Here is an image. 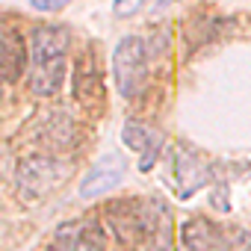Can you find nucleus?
I'll list each match as a JSON object with an SVG mask.
<instances>
[{
    "instance_id": "1",
    "label": "nucleus",
    "mask_w": 251,
    "mask_h": 251,
    "mask_svg": "<svg viewBox=\"0 0 251 251\" xmlns=\"http://www.w3.org/2000/svg\"><path fill=\"white\" fill-rule=\"evenodd\" d=\"M109 227L127 251H172V213L157 198H127L106 210Z\"/></svg>"
},
{
    "instance_id": "2",
    "label": "nucleus",
    "mask_w": 251,
    "mask_h": 251,
    "mask_svg": "<svg viewBox=\"0 0 251 251\" xmlns=\"http://www.w3.org/2000/svg\"><path fill=\"white\" fill-rule=\"evenodd\" d=\"M68 33L62 27H36L30 36V92L50 98L65 83Z\"/></svg>"
},
{
    "instance_id": "3",
    "label": "nucleus",
    "mask_w": 251,
    "mask_h": 251,
    "mask_svg": "<svg viewBox=\"0 0 251 251\" xmlns=\"http://www.w3.org/2000/svg\"><path fill=\"white\" fill-rule=\"evenodd\" d=\"M68 172H71V166L65 160L48 157V154H33V157H24L18 163L15 183L27 201H39V198L50 195L53 189H59L65 183Z\"/></svg>"
},
{
    "instance_id": "4",
    "label": "nucleus",
    "mask_w": 251,
    "mask_h": 251,
    "mask_svg": "<svg viewBox=\"0 0 251 251\" xmlns=\"http://www.w3.org/2000/svg\"><path fill=\"white\" fill-rule=\"evenodd\" d=\"M112 77L121 98H136L148 83V48L139 36H124L112 50Z\"/></svg>"
},
{
    "instance_id": "5",
    "label": "nucleus",
    "mask_w": 251,
    "mask_h": 251,
    "mask_svg": "<svg viewBox=\"0 0 251 251\" xmlns=\"http://www.w3.org/2000/svg\"><path fill=\"white\" fill-rule=\"evenodd\" d=\"M124 172H127V163L118 154H106L100 157L80 180V198H100L106 192H112L121 180H124Z\"/></svg>"
},
{
    "instance_id": "6",
    "label": "nucleus",
    "mask_w": 251,
    "mask_h": 251,
    "mask_svg": "<svg viewBox=\"0 0 251 251\" xmlns=\"http://www.w3.org/2000/svg\"><path fill=\"white\" fill-rule=\"evenodd\" d=\"M180 251H227V236L207 216H189L180 225Z\"/></svg>"
},
{
    "instance_id": "7",
    "label": "nucleus",
    "mask_w": 251,
    "mask_h": 251,
    "mask_svg": "<svg viewBox=\"0 0 251 251\" xmlns=\"http://www.w3.org/2000/svg\"><path fill=\"white\" fill-rule=\"evenodd\" d=\"M30 50L21 39V33L0 21V83H15L27 68Z\"/></svg>"
},
{
    "instance_id": "8",
    "label": "nucleus",
    "mask_w": 251,
    "mask_h": 251,
    "mask_svg": "<svg viewBox=\"0 0 251 251\" xmlns=\"http://www.w3.org/2000/svg\"><path fill=\"white\" fill-rule=\"evenodd\" d=\"M53 242L65 245L68 251H103L106 239H103V227L92 219H77V222H68L56 230Z\"/></svg>"
},
{
    "instance_id": "9",
    "label": "nucleus",
    "mask_w": 251,
    "mask_h": 251,
    "mask_svg": "<svg viewBox=\"0 0 251 251\" xmlns=\"http://www.w3.org/2000/svg\"><path fill=\"white\" fill-rule=\"evenodd\" d=\"M121 142L142 157V160H139V169H142V172H148V169L154 166V160H157V154H160V148H163V136H160L157 130H151L148 124H142V121H124V127H121Z\"/></svg>"
},
{
    "instance_id": "10",
    "label": "nucleus",
    "mask_w": 251,
    "mask_h": 251,
    "mask_svg": "<svg viewBox=\"0 0 251 251\" xmlns=\"http://www.w3.org/2000/svg\"><path fill=\"white\" fill-rule=\"evenodd\" d=\"M74 95L83 106H95L100 103V95H103V86H100V77H98V68H95V59L86 53L77 68H74Z\"/></svg>"
},
{
    "instance_id": "11",
    "label": "nucleus",
    "mask_w": 251,
    "mask_h": 251,
    "mask_svg": "<svg viewBox=\"0 0 251 251\" xmlns=\"http://www.w3.org/2000/svg\"><path fill=\"white\" fill-rule=\"evenodd\" d=\"M175 177H177V186H180V195H189V192H195L198 186H204L207 180H210V175H207V166L195 157V154H189V151H175Z\"/></svg>"
},
{
    "instance_id": "12",
    "label": "nucleus",
    "mask_w": 251,
    "mask_h": 251,
    "mask_svg": "<svg viewBox=\"0 0 251 251\" xmlns=\"http://www.w3.org/2000/svg\"><path fill=\"white\" fill-rule=\"evenodd\" d=\"M142 3L145 0H112V12H115V18H130L142 9Z\"/></svg>"
},
{
    "instance_id": "13",
    "label": "nucleus",
    "mask_w": 251,
    "mask_h": 251,
    "mask_svg": "<svg viewBox=\"0 0 251 251\" xmlns=\"http://www.w3.org/2000/svg\"><path fill=\"white\" fill-rule=\"evenodd\" d=\"M30 3H33V9H39V12H56V9L68 6L71 0H30Z\"/></svg>"
},
{
    "instance_id": "14",
    "label": "nucleus",
    "mask_w": 251,
    "mask_h": 251,
    "mask_svg": "<svg viewBox=\"0 0 251 251\" xmlns=\"http://www.w3.org/2000/svg\"><path fill=\"white\" fill-rule=\"evenodd\" d=\"M169 3H177V0H157V9H163V6H169Z\"/></svg>"
},
{
    "instance_id": "15",
    "label": "nucleus",
    "mask_w": 251,
    "mask_h": 251,
    "mask_svg": "<svg viewBox=\"0 0 251 251\" xmlns=\"http://www.w3.org/2000/svg\"><path fill=\"white\" fill-rule=\"evenodd\" d=\"M48 251H68V248H65V245H59V242H53V245H50Z\"/></svg>"
}]
</instances>
